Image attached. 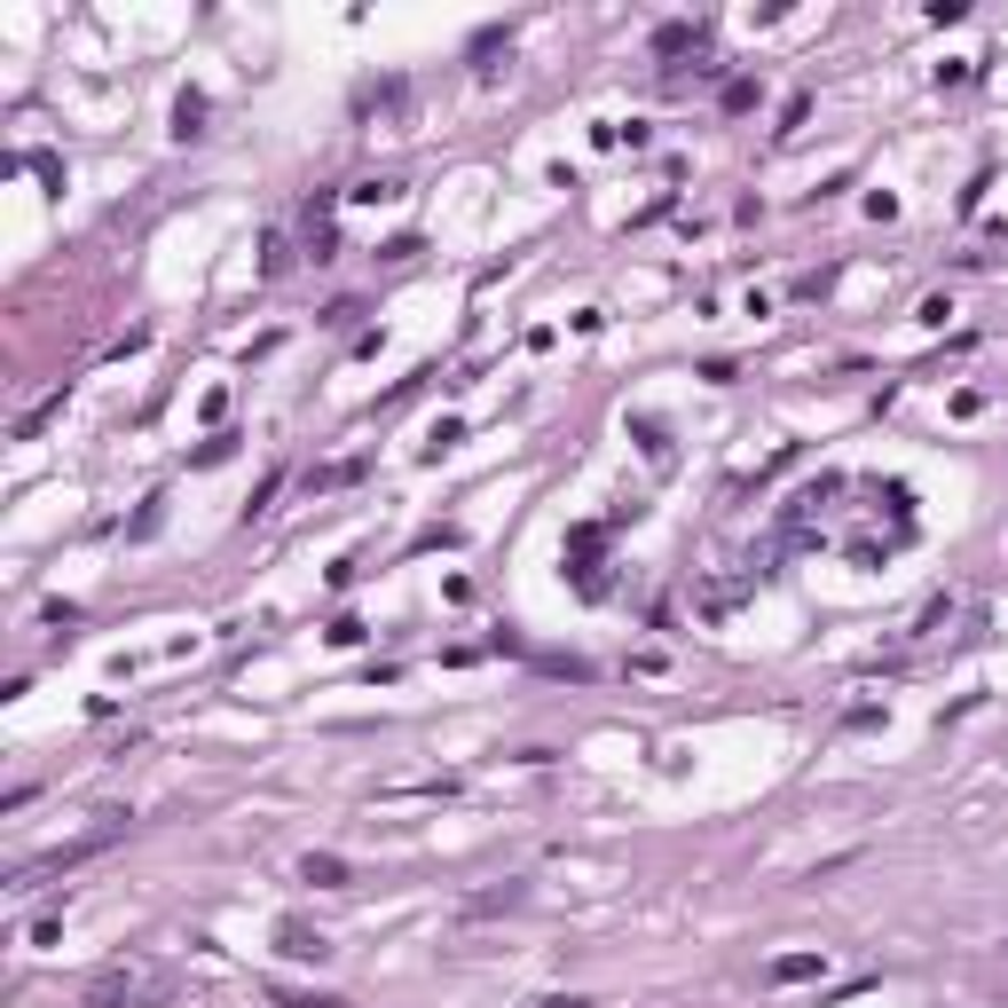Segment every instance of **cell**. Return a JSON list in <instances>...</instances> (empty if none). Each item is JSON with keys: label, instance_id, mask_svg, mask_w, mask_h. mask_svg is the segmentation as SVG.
Listing matches in <instances>:
<instances>
[{"label": "cell", "instance_id": "cell-12", "mask_svg": "<svg viewBox=\"0 0 1008 1008\" xmlns=\"http://www.w3.org/2000/svg\"><path fill=\"white\" fill-rule=\"evenodd\" d=\"M701 40H709L701 24H662V32H655V48H662V56H678V48H701Z\"/></svg>", "mask_w": 1008, "mask_h": 1008}, {"label": "cell", "instance_id": "cell-9", "mask_svg": "<svg viewBox=\"0 0 1008 1008\" xmlns=\"http://www.w3.org/2000/svg\"><path fill=\"white\" fill-rule=\"evenodd\" d=\"M347 198H355V206H395V198H402V181H395V173H371V181H355Z\"/></svg>", "mask_w": 1008, "mask_h": 1008}, {"label": "cell", "instance_id": "cell-13", "mask_svg": "<svg viewBox=\"0 0 1008 1008\" xmlns=\"http://www.w3.org/2000/svg\"><path fill=\"white\" fill-rule=\"evenodd\" d=\"M285 268H292V244L268 237V244H260V277H285Z\"/></svg>", "mask_w": 1008, "mask_h": 1008}, {"label": "cell", "instance_id": "cell-10", "mask_svg": "<svg viewBox=\"0 0 1008 1008\" xmlns=\"http://www.w3.org/2000/svg\"><path fill=\"white\" fill-rule=\"evenodd\" d=\"M173 134H181V142L206 134V96H181V103H173Z\"/></svg>", "mask_w": 1008, "mask_h": 1008}, {"label": "cell", "instance_id": "cell-17", "mask_svg": "<svg viewBox=\"0 0 1008 1008\" xmlns=\"http://www.w3.org/2000/svg\"><path fill=\"white\" fill-rule=\"evenodd\" d=\"M277 489H285V466H277V473H268V481L252 489V505H244V520H260V512H268V497H277Z\"/></svg>", "mask_w": 1008, "mask_h": 1008}, {"label": "cell", "instance_id": "cell-1", "mask_svg": "<svg viewBox=\"0 0 1008 1008\" xmlns=\"http://www.w3.org/2000/svg\"><path fill=\"white\" fill-rule=\"evenodd\" d=\"M173 992H181V969H166L150 954H119L79 985V1008H166Z\"/></svg>", "mask_w": 1008, "mask_h": 1008}, {"label": "cell", "instance_id": "cell-4", "mask_svg": "<svg viewBox=\"0 0 1008 1008\" xmlns=\"http://www.w3.org/2000/svg\"><path fill=\"white\" fill-rule=\"evenodd\" d=\"M520 906H528V882H497V890H473L457 914H466V922H489V914H520Z\"/></svg>", "mask_w": 1008, "mask_h": 1008}, {"label": "cell", "instance_id": "cell-2", "mask_svg": "<svg viewBox=\"0 0 1008 1008\" xmlns=\"http://www.w3.org/2000/svg\"><path fill=\"white\" fill-rule=\"evenodd\" d=\"M560 560H568V576H576L583 599H607V591H615V576H607V528H599V520H591V528H568V552H560Z\"/></svg>", "mask_w": 1008, "mask_h": 1008}, {"label": "cell", "instance_id": "cell-3", "mask_svg": "<svg viewBox=\"0 0 1008 1008\" xmlns=\"http://www.w3.org/2000/svg\"><path fill=\"white\" fill-rule=\"evenodd\" d=\"M277 954H292V961H331L339 946H331L323 930H308L300 914H285V922H277Z\"/></svg>", "mask_w": 1008, "mask_h": 1008}, {"label": "cell", "instance_id": "cell-16", "mask_svg": "<svg viewBox=\"0 0 1008 1008\" xmlns=\"http://www.w3.org/2000/svg\"><path fill=\"white\" fill-rule=\"evenodd\" d=\"M347 481H362V457H347V466H323V473H316V489H347Z\"/></svg>", "mask_w": 1008, "mask_h": 1008}, {"label": "cell", "instance_id": "cell-15", "mask_svg": "<svg viewBox=\"0 0 1008 1008\" xmlns=\"http://www.w3.org/2000/svg\"><path fill=\"white\" fill-rule=\"evenodd\" d=\"M277 1008H347V1000H339V992H285V985H277Z\"/></svg>", "mask_w": 1008, "mask_h": 1008}, {"label": "cell", "instance_id": "cell-7", "mask_svg": "<svg viewBox=\"0 0 1008 1008\" xmlns=\"http://www.w3.org/2000/svg\"><path fill=\"white\" fill-rule=\"evenodd\" d=\"M819 969H828V954H780V961H772L765 977H772V985H811Z\"/></svg>", "mask_w": 1008, "mask_h": 1008}, {"label": "cell", "instance_id": "cell-5", "mask_svg": "<svg viewBox=\"0 0 1008 1008\" xmlns=\"http://www.w3.org/2000/svg\"><path fill=\"white\" fill-rule=\"evenodd\" d=\"M362 111H379V119H410V87H402V79L362 87Z\"/></svg>", "mask_w": 1008, "mask_h": 1008}, {"label": "cell", "instance_id": "cell-14", "mask_svg": "<svg viewBox=\"0 0 1008 1008\" xmlns=\"http://www.w3.org/2000/svg\"><path fill=\"white\" fill-rule=\"evenodd\" d=\"M158 520H166V497H150V505H142V512H134V520H127V536H134V543H142V536H158Z\"/></svg>", "mask_w": 1008, "mask_h": 1008}, {"label": "cell", "instance_id": "cell-19", "mask_svg": "<svg viewBox=\"0 0 1008 1008\" xmlns=\"http://www.w3.org/2000/svg\"><path fill=\"white\" fill-rule=\"evenodd\" d=\"M725 111H757V79H732L725 87Z\"/></svg>", "mask_w": 1008, "mask_h": 1008}, {"label": "cell", "instance_id": "cell-6", "mask_svg": "<svg viewBox=\"0 0 1008 1008\" xmlns=\"http://www.w3.org/2000/svg\"><path fill=\"white\" fill-rule=\"evenodd\" d=\"M300 882H316V890H347V859H339V851H308V859H300Z\"/></svg>", "mask_w": 1008, "mask_h": 1008}, {"label": "cell", "instance_id": "cell-20", "mask_svg": "<svg viewBox=\"0 0 1008 1008\" xmlns=\"http://www.w3.org/2000/svg\"><path fill=\"white\" fill-rule=\"evenodd\" d=\"M528 1008H591V1000H576V992H543V1000H528Z\"/></svg>", "mask_w": 1008, "mask_h": 1008}, {"label": "cell", "instance_id": "cell-11", "mask_svg": "<svg viewBox=\"0 0 1008 1008\" xmlns=\"http://www.w3.org/2000/svg\"><path fill=\"white\" fill-rule=\"evenodd\" d=\"M48 418H63V387H56V395H48V402H32V410H24V418H17V441H32V433H40V426H48Z\"/></svg>", "mask_w": 1008, "mask_h": 1008}, {"label": "cell", "instance_id": "cell-18", "mask_svg": "<svg viewBox=\"0 0 1008 1008\" xmlns=\"http://www.w3.org/2000/svg\"><path fill=\"white\" fill-rule=\"evenodd\" d=\"M946 615H954V599H930V607H922V622H914V638H930V630H946Z\"/></svg>", "mask_w": 1008, "mask_h": 1008}, {"label": "cell", "instance_id": "cell-8", "mask_svg": "<svg viewBox=\"0 0 1008 1008\" xmlns=\"http://www.w3.org/2000/svg\"><path fill=\"white\" fill-rule=\"evenodd\" d=\"M630 433H638V441H647V457H655V473H670V466H678V449H670V433H662L655 418H638Z\"/></svg>", "mask_w": 1008, "mask_h": 1008}]
</instances>
